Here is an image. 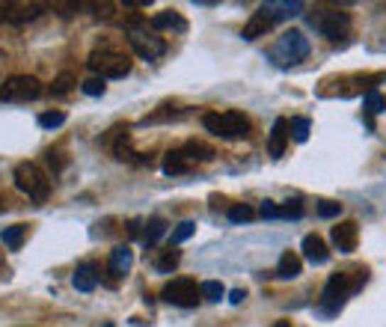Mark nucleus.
Returning <instances> with one entry per match:
<instances>
[{
  "label": "nucleus",
  "mask_w": 386,
  "mask_h": 327,
  "mask_svg": "<svg viewBox=\"0 0 386 327\" xmlns=\"http://www.w3.org/2000/svg\"><path fill=\"white\" fill-rule=\"evenodd\" d=\"M354 291L357 289H354V283H350V274H333L330 280H327V286H324V294H321V304H318V309H321L324 316H336Z\"/></svg>",
  "instance_id": "423d86ee"
},
{
  "label": "nucleus",
  "mask_w": 386,
  "mask_h": 327,
  "mask_svg": "<svg viewBox=\"0 0 386 327\" xmlns=\"http://www.w3.org/2000/svg\"><path fill=\"white\" fill-rule=\"evenodd\" d=\"M39 128H48V131H54V128H60L63 122H65V113L63 110H48V113H39Z\"/></svg>",
  "instance_id": "c85d7f7f"
},
{
  "label": "nucleus",
  "mask_w": 386,
  "mask_h": 327,
  "mask_svg": "<svg viewBox=\"0 0 386 327\" xmlns=\"http://www.w3.org/2000/svg\"><path fill=\"white\" fill-rule=\"evenodd\" d=\"M92 9H98V12H95L98 18H110V9H113V4H95Z\"/></svg>",
  "instance_id": "c9c22d12"
},
{
  "label": "nucleus",
  "mask_w": 386,
  "mask_h": 327,
  "mask_svg": "<svg viewBox=\"0 0 386 327\" xmlns=\"http://www.w3.org/2000/svg\"><path fill=\"white\" fill-rule=\"evenodd\" d=\"M72 283H75L77 291H92V289L98 286V268L92 265V262H83V265L75 268Z\"/></svg>",
  "instance_id": "2eb2a0df"
},
{
  "label": "nucleus",
  "mask_w": 386,
  "mask_h": 327,
  "mask_svg": "<svg viewBox=\"0 0 386 327\" xmlns=\"http://www.w3.org/2000/svg\"><path fill=\"white\" fill-rule=\"evenodd\" d=\"M333 244L339 253H354L357 250V241H360V226L357 220H342L333 226Z\"/></svg>",
  "instance_id": "9d476101"
},
{
  "label": "nucleus",
  "mask_w": 386,
  "mask_h": 327,
  "mask_svg": "<svg viewBox=\"0 0 386 327\" xmlns=\"http://www.w3.org/2000/svg\"><path fill=\"white\" fill-rule=\"evenodd\" d=\"M244 298H247L244 289H232V291H229V301H232V304H244Z\"/></svg>",
  "instance_id": "e433bc0d"
},
{
  "label": "nucleus",
  "mask_w": 386,
  "mask_h": 327,
  "mask_svg": "<svg viewBox=\"0 0 386 327\" xmlns=\"http://www.w3.org/2000/svg\"><path fill=\"white\" fill-rule=\"evenodd\" d=\"M291 140V128H289V119L285 117H277L274 125H271V134H267V152L271 158H282L285 155V146Z\"/></svg>",
  "instance_id": "f8f14e48"
},
{
  "label": "nucleus",
  "mask_w": 386,
  "mask_h": 327,
  "mask_svg": "<svg viewBox=\"0 0 386 327\" xmlns=\"http://www.w3.org/2000/svg\"><path fill=\"white\" fill-rule=\"evenodd\" d=\"M181 152L188 155V161H191V164H205V161H211V158H214V149H211V146L199 143V140H188V143L181 146Z\"/></svg>",
  "instance_id": "4be33fe9"
},
{
  "label": "nucleus",
  "mask_w": 386,
  "mask_h": 327,
  "mask_svg": "<svg viewBox=\"0 0 386 327\" xmlns=\"http://www.w3.org/2000/svg\"><path fill=\"white\" fill-rule=\"evenodd\" d=\"M80 90L87 95H92V98H102L107 92V84H104V77H90V80H83L80 84Z\"/></svg>",
  "instance_id": "7c9ffc66"
},
{
  "label": "nucleus",
  "mask_w": 386,
  "mask_h": 327,
  "mask_svg": "<svg viewBox=\"0 0 386 327\" xmlns=\"http://www.w3.org/2000/svg\"><path fill=\"white\" fill-rule=\"evenodd\" d=\"M178 262H181V250H178V247H173V244H170V247L161 250V253L155 256L152 265H155V271H158V274H173Z\"/></svg>",
  "instance_id": "412c9836"
},
{
  "label": "nucleus",
  "mask_w": 386,
  "mask_h": 327,
  "mask_svg": "<svg viewBox=\"0 0 386 327\" xmlns=\"http://www.w3.org/2000/svg\"><path fill=\"white\" fill-rule=\"evenodd\" d=\"M205 131H211L214 137H223V140H235V137H247L250 134V119L244 117L241 110H226V113H205L203 117Z\"/></svg>",
  "instance_id": "f03ea898"
},
{
  "label": "nucleus",
  "mask_w": 386,
  "mask_h": 327,
  "mask_svg": "<svg viewBox=\"0 0 386 327\" xmlns=\"http://www.w3.org/2000/svg\"><path fill=\"white\" fill-rule=\"evenodd\" d=\"M226 218H229L232 223H247V220L256 218V211L250 208V205H232V208L226 211Z\"/></svg>",
  "instance_id": "c756f323"
},
{
  "label": "nucleus",
  "mask_w": 386,
  "mask_h": 327,
  "mask_svg": "<svg viewBox=\"0 0 386 327\" xmlns=\"http://www.w3.org/2000/svg\"><path fill=\"white\" fill-rule=\"evenodd\" d=\"M149 27H152V30H178V33H184V30H188V21H184L176 9H163V12L152 15Z\"/></svg>",
  "instance_id": "4468645a"
},
{
  "label": "nucleus",
  "mask_w": 386,
  "mask_h": 327,
  "mask_svg": "<svg viewBox=\"0 0 386 327\" xmlns=\"http://www.w3.org/2000/svg\"><path fill=\"white\" fill-rule=\"evenodd\" d=\"M304 274V262H300V256L294 250H285L279 256V265H277V277L279 280H294V277Z\"/></svg>",
  "instance_id": "f3484780"
},
{
  "label": "nucleus",
  "mask_w": 386,
  "mask_h": 327,
  "mask_svg": "<svg viewBox=\"0 0 386 327\" xmlns=\"http://www.w3.org/2000/svg\"><path fill=\"white\" fill-rule=\"evenodd\" d=\"M161 298L166 304H173V306H196V301L203 298V294H199V286L193 280H188V277H178V280L163 286Z\"/></svg>",
  "instance_id": "1a4fd4ad"
},
{
  "label": "nucleus",
  "mask_w": 386,
  "mask_h": 327,
  "mask_svg": "<svg viewBox=\"0 0 386 327\" xmlns=\"http://www.w3.org/2000/svg\"><path fill=\"white\" fill-rule=\"evenodd\" d=\"M42 95V84L33 75H12L6 84H0V102L24 104Z\"/></svg>",
  "instance_id": "6e6552de"
},
{
  "label": "nucleus",
  "mask_w": 386,
  "mask_h": 327,
  "mask_svg": "<svg viewBox=\"0 0 386 327\" xmlns=\"http://www.w3.org/2000/svg\"><path fill=\"white\" fill-rule=\"evenodd\" d=\"M304 256L312 262V265H324V262L330 259V250L321 235H306L304 238Z\"/></svg>",
  "instance_id": "6ab92c4d"
},
{
  "label": "nucleus",
  "mask_w": 386,
  "mask_h": 327,
  "mask_svg": "<svg viewBox=\"0 0 386 327\" xmlns=\"http://www.w3.org/2000/svg\"><path fill=\"white\" fill-rule=\"evenodd\" d=\"M279 218H289V220L304 218V203H300V200H289L285 205H279Z\"/></svg>",
  "instance_id": "2f4dec72"
},
{
  "label": "nucleus",
  "mask_w": 386,
  "mask_h": 327,
  "mask_svg": "<svg viewBox=\"0 0 386 327\" xmlns=\"http://www.w3.org/2000/svg\"><path fill=\"white\" fill-rule=\"evenodd\" d=\"M199 294H203L205 301H211V304H217L226 294V286L223 283H217V280H205L203 286H199Z\"/></svg>",
  "instance_id": "a878e982"
},
{
  "label": "nucleus",
  "mask_w": 386,
  "mask_h": 327,
  "mask_svg": "<svg viewBox=\"0 0 386 327\" xmlns=\"http://www.w3.org/2000/svg\"><path fill=\"white\" fill-rule=\"evenodd\" d=\"M193 232H196V223H193V220H181V223L173 229L170 244H173V247H178V244H181V241H188Z\"/></svg>",
  "instance_id": "bb28decb"
},
{
  "label": "nucleus",
  "mask_w": 386,
  "mask_h": 327,
  "mask_svg": "<svg viewBox=\"0 0 386 327\" xmlns=\"http://www.w3.org/2000/svg\"><path fill=\"white\" fill-rule=\"evenodd\" d=\"M271 27H274V21L267 18V15H262V12H253V18H250V21L244 24L241 36H244L247 42H256L259 36H267V33H271Z\"/></svg>",
  "instance_id": "a211bd4d"
},
{
  "label": "nucleus",
  "mask_w": 386,
  "mask_h": 327,
  "mask_svg": "<svg viewBox=\"0 0 386 327\" xmlns=\"http://www.w3.org/2000/svg\"><path fill=\"white\" fill-rule=\"evenodd\" d=\"M306 21L315 33H321L330 42L348 36V30H350V15L339 9H315L312 15H306Z\"/></svg>",
  "instance_id": "7ed1b4c3"
},
{
  "label": "nucleus",
  "mask_w": 386,
  "mask_h": 327,
  "mask_svg": "<svg viewBox=\"0 0 386 327\" xmlns=\"http://www.w3.org/2000/svg\"><path fill=\"white\" fill-rule=\"evenodd\" d=\"M380 110H386V102L380 98V92L377 90L365 92V113H380Z\"/></svg>",
  "instance_id": "72a5a7b5"
},
{
  "label": "nucleus",
  "mask_w": 386,
  "mask_h": 327,
  "mask_svg": "<svg viewBox=\"0 0 386 327\" xmlns=\"http://www.w3.org/2000/svg\"><path fill=\"white\" fill-rule=\"evenodd\" d=\"M87 65L95 72V77H125L131 72V60L119 51H113V48H95L90 54Z\"/></svg>",
  "instance_id": "39448f33"
},
{
  "label": "nucleus",
  "mask_w": 386,
  "mask_h": 327,
  "mask_svg": "<svg viewBox=\"0 0 386 327\" xmlns=\"http://www.w3.org/2000/svg\"><path fill=\"white\" fill-rule=\"evenodd\" d=\"M0 208H4V205H0Z\"/></svg>",
  "instance_id": "ea45409f"
},
{
  "label": "nucleus",
  "mask_w": 386,
  "mask_h": 327,
  "mask_svg": "<svg viewBox=\"0 0 386 327\" xmlns=\"http://www.w3.org/2000/svg\"><path fill=\"white\" fill-rule=\"evenodd\" d=\"M77 87V77L72 75V72H60L57 77H54V84H51V95H65V92H72Z\"/></svg>",
  "instance_id": "393cba45"
},
{
  "label": "nucleus",
  "mask_w": 386,
  "mask_h": 327,
  "mask_svg": "<svg viewBox=\"0 0 386 327\" xmlns=\"http://www.w3.org/2000/svg\"><path fill=\"white\" fill-rule=\"evenodd\" d=\"M339 215H342V203H333V200L318 203V218H339Z\"/></svg>",
  "instance_id": "473e14b6"
},
{
  "label": "nucleus",
  "mask_w": 386,
  "mask_h": 327,
  "mask_svg": "<svg viewBox=\"0 0 386 327\" xmlns=\"http://www.w3.org/2000/svg\"><path fill=\"white\" fill-rule=\"evenodd\" d=\"M289 128H291V137H294L297 143H306V140H309V128H312V122H309L306 117H297V119L289 122Z\"/></svg>",
  "instance_id": "cd10ccee"
},
{
  "label": "nucleus",
  "mask_w": 386,
  "mask_h": 327,
  "mask_svg": "<svg viewBox=\"0 0 386 327\" xmlns=\"http://www.w3.org/2000/svg\"><path fill=\"white\" fill-rule=\"evenodd\" d=\"M134 265V250L128 247V244H119V247L110 250V271L113 277H125Z\"/></svg>",
  "instance_id": "dca6fc26"
},
{
  "label": "nucleus",
  "mask_w": 386,
  "mask_h": 327,
  "mask_svg": "<svg viewBox=\"0 0 386 327\" xmlns=\"http://www.w3.org/2000/svg\"><path fill=\"white\" fill-rule=\"evenodd\" d=\"M42 12H45V4H6L4 6V18L9 24H24V21L39 18Z\"/></svg>",
  "instance_id": "ddd939ff"
},
{
  "label": "nucleus",
  "mask_w": 386,
  "mask_h": 327,
  "mask_svg": "<svg viewBox=\"0 0 386 327\" xmlns=\"http://www.w3.org/2000/svg\"><path fill=\"white\" fill-rule=\"evenodd\" d=\"M125 36H128V45L134 48V54L143 60H158L166 54V42L161 36H155V33H149L146 27H140V21H131Z\"/></svg>",
  "instance_id": "0eeeda50"
},
{
  "label": "nucleus",
  "mask_w": 386,
  "mask_h": 327,
  "mask_svg": "<svg viewBox=\"0 0 386 327\" xmlns=\"http://www.w3.org/2000/svg\"><path fill=\"white\" fill-rule=\"evenodd\" d=\"M12 178H15V188L24 196H30L33 203H48V196H51V178H48L36 164L21 161L18 167L12 170Z\"/></svg>",
  "instance_id": "f257e3e1"
},
{
  "label": "nucleus",
  "mask_w": 386,
  "mask_h": 327,
  "mask_svg": "<svg viewBox=\"0 0 386 327\" xmlns=\"http://www.w3.org/2000/svg\"><path fill=\"white\" fill-rule=\"evenodd\" d=\"M259 215H262V218H267V220H277V218H279V205H277V203H271V200H267V203H262Z\"/></svg>",
  "instance_id": "f704fd0d"
},
{
  "label": "nucleus",
  "mask_w": 386,
  "mask_h": 327,
  "mask_svg": "<svg viewBox=\"0 0 386 327\" xmlns=\"http://www.w3.org/2000/svg\"><path fill=\"white\" fill-rule=\"evenodd\" d=\"M143 226H146L143 229V244L146 247H155V244L163 238V232H166V220L163 218H149Z\"/></svg>",
  "instance_id": "5701e85b"
},
{
  "label": "nucleus",
  "mask_w": 386,
  "mask_h": 327,
  "mask_svg": "<svg viewBox=\"0 0 386 327\" xmlns=\"http://www.w3.org/2000/svg\"><path fill=\"white\" fill-rule=\"evenodd\" d=\"M271 57H274L277 65H294V63L309 57V39L300 30H285L277 39Z\"/></svg>",
  "instance_id": "20e7f679"
},
{
  "label": "nucleus",
  "mask_w": 386,
  "mask_h": 327,
  "mask_svg": "<svg viewBox=\"0 0 386 327\" xmlns=\"http://www.w3.org/2000/svg\"><path fill=\"white\" fill-rule=\"evenodd\" d=\"M274 327H291V321H277Z\"/></svg>",
  "instance_id": "58836bf2"
},
{
  "label": "nucleus",
  "mask_w": 386,
  "mask_h": 327,
  "mask_svg": "<svg viewBox=\"0 0 386 327\" xmlns=\"http://www.w3.org/2000/svg\"><path fill=\"white\" fill-rule=\"evenodd\" d=\"M193 167V164L188 161V155H184L181 149H170L163 155V173L166 176H181V173H188Z\"/></svg>",
  "instance_id": "aec40b11"
},
{
  "label": "nucleus",
  "mask_w": 386,
  "mask_h": 327,
  "mask_svg": "<svg viewBox=\"0 0 386 327\" xmlns=\"http://www.w3.org/2000/svg\"><path fill=\"white\" fill-rule=\"evenodd\" d=\"M140 226H143L140 220H131V226H128V232H131L134 238H137V235H140ZM140 238H143V235H140Z\"/></svg>",
  "instance_id": "4c0bfd02"
},
{
  "label": "nucleus",
  "mask_w": 386,
  "mask_h": 327,
  "mask_svg": "<svg viewBox=\"0 0 386 327\" xmlns=\"http://www.w3.org/2000/svg\"><path fill=\"white\" fill-rule=\"evenodd\" d=\"M259 12L267 15L274 24L277 21H289V18H294V15L304 12V0H267Z\"/></svg>",
  "instance_id": "9b49d317"
},
{
  "label": "nucleus",
  "mask_w": 386,
  "mask_h": 327,
  "mask_svg": "<svg viewBox=\"0 0 386 327\" xmlns=\"http://www.w3.org/2000/svg\"><path fill=\"white\" fill-rule=\"evenodd\" d=\"M27 238V226L24 223H15V226H6L4 232H0V241L6 244L9 250H21V244Z\"/></svg>",
  "instance_id": "b1692460"
}]
</instances>
